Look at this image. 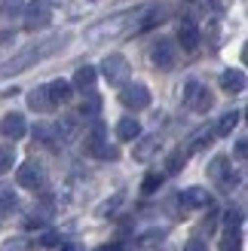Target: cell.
I'll list each match as a JSON object with an SVG mask.
<instances>
[{
    "mask_svg": "<svg viewBox=\"0 0 248 251\" xmlns=\"http://www.w3.org/2000/svg\"><path fill=\"white\" fill-rule=\"evenodd\" d=\"M65 46H68V37H65V34H61V37H43V40H37V43H31V46L19 49V52L12 55L9 61H3V65H0V77H16V74L34 68L37 61H43V58H49V55L61 52Z\"/></svg>",
    "mask_w": 248,
    "mask_h": 251,
    "instance_id": "1",
    "label": "cell"
},
{
    "mask_svg": "<svg viewBox=\"0 0 248 251\" xmlns=\"http://www.w3.org/2000/svg\"><path fill=\"white\" fill-rule=\"evenodd\" d=\"M141 9H126V12H117V16H107L101 22H95L92 28H86V40L92 43H101V40H114V37H126L129 31H138V22H141Z\"/></svg>",
    "mask_w": 248,
    "mask_h": 251,
    "instance_id": "2",
    "label": "cell"
},
{
    "mask_svg": "<svg viewBox=\"0 0 248 251\" xmlns=\"http://www.w3.org/2000/svg\"><path fill=\"white\" fill-rule=\"evenodd\" d=\"M120 104L129 110H144L150 107V89L144 83H123L120 89Z\"/></svg>",
    "mask_w": 248,
    "mask_h": 251,
    "instance_id": "3",
    "label": "cell"
},
{
    "mask_svg": "<svg viewBox=\"0 0 248 251\" xmlns=\"http://www.w3.org/2000/svg\"><path fill=\"white\" fill-rule=\"evenodd\" d=\"M101 74L107 77V83H110V86H123V83H129V74H132V68H129L126 55L114 52V55H107V58L101 61Z\"/></svg>",
    "mask_w": 248,
    "mask_h": 251,
    "instance_id": "4",
    "label": "cell"
},
{
    "mask_svg": "<svg viewBox=\"0 0 248 251\" xmlns=\"http://www.w3.org/2000/svg\"><path fill=\"white\" fill-rule=\"evenodd\" d=\"M184 104H187L190 110H196V114H205V110H212L215 95L208 92V86L193 80V83H187V89H184Z\"/></svg>",
    "mask_w": 248,
    "mask_h": 251,
    "instance_id": "5",
    "label": "cell"
},
{
    "mask_svg": "<svg viewBox=\"0 0 248 251\" xmlns=\"http://www.w3.org/2000/svg\"><path fill=\"white\" fill-rule=\"evenodd\" d=\"M25 31H40L52 22V6L43 3V0H34L31 6H25Z\"/></svg>",
    "mask_w": 248,
    "mask_h": 251,
    "instance_id": "6",
    "label": "cell"
},
{
    "mask_svg": "<svg viewBox=\"0 0 248 251\" xmlns=\"http://www.w3.org/2000/svg\"><path fill=\"white\" fill-rule=\"evenodd\" d=\"M150 61H153V68H159V71H172L178 65V49H175V43L172 40H159V43H153V49H150Z\"/></svg>",
    "mask_w": 248,
    "mask_h": 251,
    "instance_id": "7",
    "label": "cell"
},
{
    "mask_svg": "<svg viewBox=\"0 0 248 251\" xmlns=\"http://www.w3.org/2000/svg\"><path fill=\"white\" fill-rule=\"evenodd\" d=\"M16 181L19 187H25V190H40L46 175H43V166H37V162H25V166H19L16 172Z\"/></svg>",
    "mask_w": 248,
    "mask_h": 251,
    "instance_id": "8",
    "label": "cell"
},
{
    "mask_svg": "<svg viewBox=\"0 0 248 251\" xmlns=\"http://www.w3.org/2000/svg\"><path fill=\"white\" fill-rule=\"evenodd\" d=\"M25 132H28V123H25L22 114H6L0 120V135L6 141H19V138H25Z\"/></svg>",
    "mask_w": 248,
    "mask_h": 251,
    "instance_id": "9",
    "label": "cell"
},
{
    "mask_svg": "<svg viewBox=\"0 0 248 251\" xmlns=\"http://www.w3.org/2000/svg\"><path fill=\"white\" fill-rule=\"evenodd\" d=\"M169 19V6L166 3H153V6H144L141 12V22H138V31H150L156 25H163Z\"/></svg>",
    "mask_w": 248,
    "mask_h": 251,
    "instance_id": "10",
    "label": "cell"
},
{
    "mask_svg": "<svg viewBox=\"0 0 248 251\" xmlns=\"http://www.w3.org/2000/svg\"><path fill=\"white\" fill-rule=\"evenodd\" d=\"M156 150H159V138L156 135H138V138H135V159H138V162H147V159H153V153H156Z\"/></svg>",
    "mask_w": 248,
    "mask_h": 251,
    "instance_id": "11",
    "label": "cell"
},
{
    "mask_svg": "<svg viewBox=\"0 0 248 251\" xmlns=\"http://www.w3.org/2000/svg\"><path fill=\"white\" fill-rule=\"evenodd\" d=\"M178 199H181L184 208H205L208 202H212V199H208V190H202V187H187Z\"/></svg>",
    "mask_w": 248,
    "mask_h": 251,
    "instance_id": "12",
    "label": "cell"
},
{
    "mask_svg": "<svg viewBox=\"0 0 248 251\" xmlns=\"http://www.w3.org/2000/svg\"><path fill=\"white\" fill-rule=\"evenodd\" d=\"M28 107L37 110V114H49V110L55 107L52 98H49V92H46V86H37V89L28 92Z\"/></svg>",
    "mask_w": 248,
    "mask_h": 251,
    "instance_id": "13",
    "label": "cell"
},
{
    "mask_svg": "<svg viewBox=\"0 0 248 251\" xmlns=\"http://www.w3.org/2000/svg\"><path fill=\"white\" fill-rule=\"evenodd\" d=\"M95 77H98V71L92 65H83V68H77V74H74L71 86H74V89H80V92H92Z\"/></svg>",
    "mask_w": 248,
    "mask_h": 251,
    "instance_id": "14",
    "label": "cell"
},
{
    "mask_svg": "<svg viewBox=\"0 0 248 251\" xmlns=\"http://www.w3.org/2000/svg\"><path fill=\"white\" fill-rule=\"evenodd\" d=\"M230 175H233V169H230V159H227V156H215L212 162H208V178H212L218 187L224 184Z\"/></svg>",
    "mask_w": 248,
    "mask_h": 251,
    "instance_id": "15",
    "label": "cell"
},
{
    "mask_svg": "<svg viewBox=\"0 0 248 251\" xmlns=\"http://www.w3.org/2000/svg\"><path fill=\"white\" fill-rule=\"evenodd\" d=\"M221 89L224 92H242L245 89V74L239 68H230L221 74Z\"/></svg>",
    "mask_w": 248,
    "mask_h": 251,
    "instance_id": "16",
    "label": "cell"
},
{
    "mask_svg": "<svg viewBox=\"0 0 248 251\" xmlns=\"http://www.w3.org/2000/svg\"><path fill=\"white\" fill-rule=\"evenodd\" d=\"M178 43H181L184 49H187V52H193V49L199 46V28H196V25H193L190 19L181 25V31H178Z\"/></svg>",
    "mask_w": 248,
    "mask_h": 251,
    "instance_id": "17",
    "label": "cell"
},
{
    "mask_svg": "<svg viewBox=\"0 0 248 251\" xmlns=\"http://www.w3.org/2000/svg\"><path fill=\"white\" fill-rule=\"evenodd\" d=\"M46 92H49V98H52V104H65V101H71L74 86L68 80H52V83L46 86Z\"/></svg>",
    "mask_w": 248,
    "mask_h": 251,
    "instance_id": "18",
    "label": "cell"
},
{
    "mask_svg": "<svg viewBox=\"0 0 248 251\" xmlns=\"http://www.w3.org/2000/svg\"><path fill=\"white\" fill-rule=\"evenodd\" d=\"M138 135H141V123L135 117H123L117 123V138H120V141H135Z\"/></svg>",
    "mask_w": 248,
    "mask_h": 251,
    "instance_id": "19",
    "label": "cell"
},
{
    "mask_svg": "<svg viewBox=\"0 0 248 251\" xmlns=\"http://www.w3.org/2000/svg\"><path fill=\"white\" fill-rule=\"evenodd\" d=\"M239 120H242V110H230V114H224L218 120V126H215V135H230L239 126Z\"/></svg>",
    "mask_w": 248,
    "mask_h": 251,
    "instance_id": "20",
    "label": "cell"
},
{
    "mask_svg": "<svg viewBox=\"0 0 248 251\" xmlns=\"http://www.w3.org/2000/svg\"><path fill=\"white\" fill-rule=\"evenodd\" d=\"M77 132H80L77 117H61V123H58V138H61V141H74Z\"/></svg>",
    "mask_w": 248,
    "mask_h": 251,
    "instance_id": "21",
    "label": "cell"
},
{
    "mask_svg": "<svg viewBox=\"0 0 248 251\" xmlns=\"http://www.w3.org/2000/svg\"><path fill=\"white\" fill-rule=\"evenodd\" d=\"M242 248V236L236 227H227L224 236H221V251H239Z\"/></svg>",
    "mask_w": 248,
    "mask_h": 251,
    "instance_id": "22",
    "label": "cell"
},
{
    "mask_svg": "<svg viewBox=\"0 0 248 251\" xmlns=\"http://www.w3.org/2000/svg\"><path fill=\"white\" fill-rule=\"evenodd\" d=\"M104 144V126L101 123H95L92 126V132H89V138H86V153H95L98 147Z\"/></svg>",
    "mask_w": 248,
    "mask_h": 251,
    "instance_id": "23",
    "label": "cell"
},
{
    "mask_svg": "<svg viewBox=\"0 0 248 251\" xmlns=\"http://www.w3.org/2000/svg\"><path fill=\"white\" fill-rule=\"evenodd\" d=\"M25 12V0H0V16L3 19H16Z\"/></svg>",
    "mask_w": 248,
    "mask_h": 251,
    "instance_id": "24",
    "label": "cell"
},
{
    "mask_svg": "<svg viewBox=\"0 0 248 251\" xmlns=\"http://www.w3.org/2000/svg\"><path fill=\"white\" fill-rule=\"evenodd\" d=\"M184 162H187V153H184V150H172L169 159H166V172L169 175H178L184 169Z\"/></svg>",
    "mask_w": 248,
    "mask_h": 251,
    "instance_id": "25",
    "label": "cell"
},
{
    "mask_svg": "<svg viewBox=\"0 0 248 251\" xmlns=\"http://www.w3.org/2000/svg\"><path fill=\"white\" fill-rule=\"evenodd\" d=\"M12 162H16V147H12V144H0V175L9 172Z\"/></svg>",
    "mask_w": 248,
    "mask_h": 251,
    "instance_id": "26",
    "label": "cell"
},
{
    "mask_svg": "<svg viewBox=\"0 0 248 251\" xmlns=\"http://www.w3.org/2000/svg\"><path fill=\"white\" fill-rule=\"evenodd\" d=\"M16 202H19V199H16V193H12V187L9 184H0V208L12 211V208H16Z\"/></svg>",
    "mask_w": 248,
    "mask_h": 251,
    "instance_id": "27",
    "label": "cell"
},
{
    "mask_svg": "<svg viewBox=\"0 0 248 251\" xmlns=\"http://www.w3.org/2000/svg\"><path fill=\"white\" fill-rule=\"evenodd\" d=\"M159 184H163V175H159V172H150V175H144L141 190H144V193H153V190H159Z\"/></svg>",
    "mask_w": 248,
    "mask_h": 251,
    "instance_id": "28",
    "label": "cell"
},
{
    "mask_svg": "<svg viewBox=\"0 0 248 251\" xmlns=\"http://www.w3.org/2000/svg\"><path fill=\"white\" fill-rule=\"evenodd\" d=\"M92 156H98V159H107V162H114V159L120 156V150H117L114 144H107V141H104V144H101V147H98V150H95V153H92Z\"/></svg>",
    "mask_w": 248,
    "mask_h": 251,
    "instance_id": "29",
    "label": "cell"
},
{
    "mask_svg": "<svg viewBox=\"0 0 248 251\" xmlns=\"http://www.w3.org/2000/svg\"><path fill=\"white\" fill-rule=\"evenodd\" d=\"M28 248H31V242L22 239V236H16V239H6L0 251H28Z\"/></svg>",
    "mask_w": 248,
    "mask_h": 251,
    "instance_id": "30",
    "label": "cell"
},
{
    "mask_svg": "<svg viewBox=\"0 0 248 251\" xmlns=\"http://www.w3.org/2000/svg\"><path fill=\"white\" fill-rule=\"evenodd\" d=\"M98 107H101V101H98V98L89 92V101H83V107H80V110H83V114H98Z\"/></svg>",
    "mask_w": 248,
    "mask_h": 251,
    "instance_id": "31",
    "label": "cell"
},
{
    "mask_svg": "<svg viewBox=\"0 0 248 251\" xmlns=\"http://www.w3.org/2000/svg\"><path fill=\"white\" fill-rule=\"evenodd\" d=\"M184 251H208V245L202 239H190L187 245H184Z\"/></svg>",
    "mask_w": 248,
    "mask_h": 251,
    "instance_id": "32",
    "label": "cell"
},
{
    "mask_svg": "<svg viewBox=\"0 0 248 251\" xmlns=\"http://www.w3.org/2000/svg\"><path fill=\"white\" fill-rule=\"evenodd\" d=\"M55 242H58V236H55V233H46L43 239H40V245H43V248H52Z\"/></svg>",
    "mask_w": 248,
    "mask_h": 251,
    "instance_id": "33",
    "label": "cell"
},
{
    "mask_svg": "<svg viewBox=\"0 0 248 251\" xmlns=\"http://www.w3.org/2000/svg\"><path fill=\"white\" fill-rule=\"evenodd\" d=\"M245 150H248V141H245V138H239V141H236V156L239 159H245Z\"/></svg>",
    "mask_w": 248,
    "mask_h": 251,
    "instance_id": "34",
    "label": "cell"
},
{
    "mask_svg": "<svg viewBox=\"0 0 248 251\" xmlns=\"http://www.w3.org/2000/svg\"><path fill=\"white\" fill-rule=\"evenodd\" d=\"M58 251H80V245H77V242H65V245H61Z\"/></svg>",
    "mask_w": 248,
    "mask_h": 251,
    "instance_id": "35",
    "label": "cell"
},
{
    "mask_svg": "<svg viewBox=\"0 0 248 251\" xmlns=\"http://www.w3.org/2000/svg\"><path fill=\"white\" fill-rule=\"evenodd\" d=\"M9 40H12V34H9V31H0V46H6Z\"/></svg>",
    "mask_w": 248,
    "mask_h": 251,
    "instance_id": "36",
    "label": "cell"
},
{
    "mask_svg": "<svg viewBox=\"0 0 248 251\" xmlns=\"http://www.w3.org/2000/svg\"><path fill=\"white\" fill-rule=\"evenodd\" d=\"M98 251H123V245H120V242H114V245H101Z\"/></svg>",
    "mask_w": 248,
    "mask_h": 251,
    "instance_id": "37",
    "label": "cell"
},
{
    "mask_svg": "<svg viewBox=\"0 0 248 251\" xmlns=\"http://www.w3.org/2000/svg\"><path fill=\"white\" fill-rule=\"evenodd\" d=\"M43 3H49V6H52V3H61V0H43Z\"/></svg>",
    "mask_w": 248,
    "mask_h": 251,
    "instance_id": "38",
    "label": "cell"
},
{
    "mask_svg": "<svg viewBox=\"0 0 248 251\" xmlns=\"http://www.w3.org/2000/svg\"><path fill=\"white\" fill-rule=\"evenodd\" d=\"M89 3H92V0H89Z\"/></svg>",
    "mask_w": 248,
    "mask_h": 251,
    "instance_id": "39",
    "label": "cell"
}]
</instances>
